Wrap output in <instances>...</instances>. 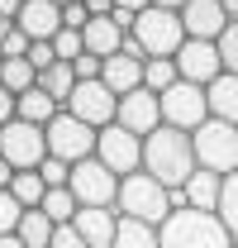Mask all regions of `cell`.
Masks as SVG:
<instances>
[{"instance_id":"cell-28","label":"cell","mask_w":238,"mask_h":248,"mask_svg":"<svg viewBox=\"0 0 238 248\" xmlns=\"http://www.w3.org/2000/svg\"><path fill=\"white\" fill-rule=\"evenodd\" d=\"M115 248H162V239H157V229H152V224H138V219H119Z\"/></svg>"},{"instance_id":"cell-42","label":"cell","mask_w":238,"mask_h":248,"mask_svg":"<svg viewBox=\"0 0 238 248\" xmlns=\"http://www.w3.org/2000/svg\"><path fill=\"white\" fill-rule=\"evenodd\" d=\"M19 10H24V0H0V19H19Z\"/></svg>"},{"instance_id":"cell-29","label":"cell","mask_w":238,"mask_h":248,"mask_svg":"<svg viewBox=\"0 0 238 248\" xmlns=\"http://www.w3.org/2000/svg\"><path fill=\"white\" fill-rule=\"evenodd\" d=\"M214 215H219V224L229 229L238 239V172H229L224 177V186H219V205H214Z\"/></svg>"},{"instance_id":"cell-35","label":"cell","mask_w":238,"mask_h":248,"mask_svg":"<svg viewBox=\"0 0 238 248\" xmlns=\"http://www.w3.org/2000/svg\"><path fill=\"white\" fill-rule=\"evenodd\" d=\"M100 67H105V62H100V58H90V53H81V58L72 62L76 81H100Z\"/></svg>"},{"instance_id":"cell-7","label":"cell","mask_w":238,"mask_h":248,"mask_svg":"<svg viewBox=\"0 0 238 248\" xmlns=\"http://www.w3.org/2000/svg\"><path fill=\"white\" fill-rule=\"evenodd\" d=\"M95 139H100V134H95L90 124H81L76 115L58 110L53 124H48V157H58V162H67V167H76V162L95 157Z\"/></svg>"},{"instance_id":"cell-8","label":"cell","mask_w":238,"mask_h":248,"mask_svg":"<svg viewBox=\"0 0 238 248\" xmlns=\"http://www.w3.org/2000/svg\"><path fill=\"white\" fill-rule=\"evenodd\" d=\"M205 120H209V95H205V86L177 81L172 91H162V124H167V129L195 134Z\"/></svg>"},{"instance_id":"cell-33","label":"cell","mask_w":238,"mask_h":248,"mask_svg":"<svg viewBox=\"0 0 238 248\" xmlns=\"http://www.w3.org/2000/svg\"><path fill=\"white\" fill-rule=\"evenodd\" d=\"M38 177H43V186L53 191V186H67V182H72V167H67V162H58V157H48V162L38 167Z\"/></svg>"},{"instance_id":"cell-9","label":"cell","mask_w":238,"mask_h":248,"mask_svg":"<svg viewBox=\"0 0 238 248\" xmlns=\"http://www.w3.org/2000/svg\"><path fill=\"white\" fill-rule=\"evenodd\" d=\"M67 115H76L81 124H90L95 134L110 129L119 120V95L105 86V81H76V91L67 100Z\"/></svg>"},{"instance_id":"cell-38","label":"cell","mask_w":238,"mask_h":248,"mask_svg":"<svg viewBox=\"0 0 238 248\" xmlns=\"http://www.w3.org/2000/svg\"><path fill=\"white\" fill-rule=\"evenodd\" d=\"M29 62L43 72V67H53L58 62V53H53V43H29Z\"/></svg>"},{"instance_id":"cell-16","label":"cell","mask_w":238,"mask_h":248,"mask_svg":"<svg viewBox=\"0 0 238 248\" xmlns=\"http://www.w3.org/2000/svg\"><path fill=\"white\" fill-rule=\"evenodd\" d=\"M219 186H224L219 172L195 167V177L181 186V191H172V205H177V210H205V215H214V205H219Z\"/></svg>"},{"instance_id":"cell-1","label":"cell","mask_w":238,"mask_h":248,"mask_svg":"<svg viewBox=\"0 0 238 248\" xmlns=\"http://www.w3.org/2000/svg\"><path fill=\"white\" fill-rule=\"evenodd\" d=\"M195 143H191V134H181V129H152L148 139H143V172H148L152 182H162L167 191H181V186L195 177Z\"/></svg>"},{"instance_id":"cell-34","label":"cell","mask_w":238,"mask_h":248,"mask_svg":"<svg viewBox=\"0 0 238 248\" xmlns=\"http://www.w3.org/2000/svg\"><path fill=\"white\" fill-rule=\"evenodd\" d=\"M90 24V15H86V0H72V5H67V10H62V29H86Z\"/></svg>"},{"instance_id":"cell-3","label":"cell","mask_w":238,"mask_h":248,"mask_svg":"<svg viewBox=\"0 0 238 248\" xmlns=\"http://www.w3.org/2000/svg\"><path fill=\"white\" fill-rule=\"evenodd\" d=\"M162 248H234L238 239L219 224V215H205V210H172L167 224L157 229Z\"/></svg>"},{"instance_id":"cell-31","label":"cell","mask_w":238,"mask_h":248,"mask_svg":"<svg viewBox=\"0 0 238 248\" xmlns=\"http://www.w3.org/2000/svg\"><path fill=\"white\" fill-rule=\"evenodd\" d=\"M214 48H219L224 72H229V77H238V24H229V29L219 33V43H214Z\"/></svg>"},{"instance_id":"cell-46","label":"cell","mask_w":238,"mask_h":248,"mask_svg":"<svg viewBox=\"0 0 238 248\" xmlns=\"http://www.w3.org/2000/svg\"><path fill=\"white\" fill-rule=\"evenodd\" d=\"M219 5H224V15H229V19L238 24V0H219Z\"/></svg>"},{"instance_id":"cell-2","label":"cell","mask_w":238,"mask_h":248,"mask_svg":"<svg viewBox=\"0 0 238 248\" xmlns=\"http://www.w3.org/2000/svg\"><path fill=\"white\" fill-rule=\"evenodd\" d=\"M115 210H119V219H138V224L162 229L167 215H172L177 205H172V191H167L162 182H152L148 172H134V177H124V182H119Z\"/></svg>"},{"instance_id":"cell-44","label":"cell","mask_w":238,"mask_h":248,"mask_svg":"<svg viewBox=\"0 0 238 248\" xmlns=\"http://www.w3.org/2000/svg\"><path fill=\"white\" fill-rule=\"evenodd\" d=\"M152 10H177V15H181V10H186V0H152Z\"/></svg>"},{"instance_id":"cell-25","label":"cell","mask_w":238,"mask_h":248,"mask_svg":"<svg viewBox=\"0 0 238 248\" xmlns=\"http://www.w3.org/2000/svg\"><path fill=\"white\" fill-rule=\"evenodd\" d=\"M38 210H43V215L53 219V224H72L81 205H76V196H72V186H53V191L43 196V205H38Z\"/></svg>"},{"instance_id":"cell-40","label":"cell","mask_w":238,"mask_h":248,"mask_svg":"<svg viewBox=\"0 0 238 248\" xmlns=\"http://www.w3.org/2000/svg\"><path fill=\"white\" fill-rule=\"evenodd\" d=\"M10 120H15V95H10L5 86H0V129H5Z\"/></svg>"},{"instance_id":"cell-26","label":"cell","mask_w":238,"mask_h":248,"mask_svg":"<svg viewBox=\"0 0 238 248\" xmlns=\"http://www.w3.org/2000/svg\"><path fill=\"white\" fill-rule=\"evenodd\" d=\"M181 77H177V58H148L143 62V86H148V91H172V86H177Z\"/></svg>"},{"instance_id":"cell-45","label":"cell","mask_w":238,"mask_h":248,"mask_svg":"<svg viewBox=\"0 0 238 248\" xmlns=\"http://www.w3.org/2000/svg\"><path fill=\"white\" fill-rule=\"evenodd\" d=\"M0 248H24V239L19 234H0Z\"/></svg>"},{"instance_id":"cell-22","label":"cell","mask_w":238,"mask_h":248,"mask_svg":"<svg viewBox=\"0 0 238 248\" xmlns=\"http://www.w3.org/2000/svg\"><path fill=\"white\" fill-rule=\"evenodd\" d=\"M38 91H48L62 110H67V100H72V91H76V72H72V62H53V67H43V72H38Z\"/></svg>"},{"instance_id":"cell-4","label":"cell","mask_w":238,"mask_h":248,"mask_svg":"<svg viewBox=\"0 0 238 248\" xmlns=\"http://www.w3.org/2000/svg\"><path fill=\"white\" fill-rule=\"evenodd\" d=\"M134 38L143 48V58H177L181 43H186V29H181V15L177 10H143L134 19Z\"/></svg>"},{"instance_id":"cell-30","label":"cell","mask_w":238,"mask_h":248,"mask_svg":"<svg viewBox=\"0 0 238 248\" xmlns=\"http://www.w3.org/2000/svg\"><path fill=\"white\" fill-rule=\"evenodd\" d=\"M53 53H58V62H76L81 53H86V38L76 29H62L58 38H53Z\"/></svg>"},{"instance_id":"cell-27","label":"cell","mask_w":238,"mask_h":248,"mask_svg":"<svg viewBox=\"0 0 238 248\" xmlns=\"http://www.w3.org/2000/svg\"><path fill=\"white\" fill-rule=\"evenodd\" d=\"M10 196H15L24 210H38V205H43V196H48V186H43V177H38V172H15Z\"/></svg>"},{"instance_id":"cell-15","label":"cell","mask_w":238,"mask_h":248,"mask_svg":"<svg viewBox=\"0 0 238 248\" xmlns=\"http://www.w3.org/2000/svg\"><path fill=\"white\" fill-rule=\"evenodd\" d=\"M15 24H19V33L29 43H53L62 33V5H53V0H24Z\"/></svg>"},{"instance_id":"cell-37","label":"cell","mask_w":238,"mask_h":248,"mask_svg":"<svg viewBox=\"0 0 238 248\" xmlns=\"http://www.w3.org/2000/svg\"><path fill=\"white\" fill-rule=\"evenodd\" d=\"M48 248H86V239L76 234V224H58V229H53V244H48Z\"/></svg>"},{"instance_id":"cell-32","label":"cell","mask_w":238,"mask_h":248,"mask_svg":"<svg viewBox=\"0 0 238 248\" xmlns=\"http://www.w3.org/2000/svg\"><path fill=\"white\" fill-rule=\"evenodd\" d=\"M19 219H24V205H19L10 191H0V234H15Z\"/></svg>"},{"instance_id":"cell-47","label":"cell","mask_w":238,"mask_h":248,"mask_svg":"<svg viewBox=\"0 0 238 248\" xmlns=\"http://www.w3.org/2000/svg\"><path fill=\"white\" fill-rule=\"evenodd\" d=\"M10 33H15V19H0V43H5Z\"/></svg>"},{"instance_id":"cell-21","label":"cell","mask_w":238,"mask_h":248,"mask_svg":"<svg viewBox=\"0 0 238 248\" xmlns=\"http://www.w3.org/2000/svg\"><path fill=\"white\" fill-rule=\"evenodd\" d=\"M58 110H62V105H58V100H53L48 91H38V86H33V91H24L19 100H15V120H24V124H38V129H48Z\"/></svg>"},{"instance_id":"cell-5","label":"cell","mask_w":238,"mask_h":248,"mask_svg":"<svg viewBox=\"0 0 238 248\" xmlns=\"http://www.w3.org/2000/svg\"><path fill=\"white\" fill-rule=\"evenodd\" d=\"M191 143H195V162H200V167L219 172V177L238 172V129H234V124L205 120L195 134H191Z\"/></svg>"},{"instance_id":"cell-39","label":"cell","mask_w":238,"mask_h":248,"mask_svg":"<svg viewBox=\"0 0 238 248\" xmlns=\"http://www.w3.org/2000/svg\"><path fill=\"white\" fill-rule=\"evenodd\" d=\"M86 15H90V19H105V15H115V0H86Z\"/></svg>"},{"instance_id":"cell-6","label":"cell","mask_w":238,"mask_h":248,"mask_svg":"<svg viewBox=\"0 0 238 248\" xmlns=\"http://www.w3.org/2000/svg\"><path fill=\"white\" fill-rule=\"evenodd\" d=\"M0 157L15 167V172H38L48 162V129L24 120H10L0 129Z\"/></svg>"},{"instance_id":"cell-49","label":"cell","mask_w":238,"mask_h":248,"mask_svg":"<svg viewBox=\"0 0 238 248\" xmlns=\"http://www.w3.org/2000/svg\"><path fill=\"white\" fill-rule=\"evenodd\" d=\"M234 248H238V244H234Z\"/></svg>"},{"instance_id":"cell-13","label":"cell","mask_w":238,"mask_h":248,"mask_svg":"<svg viewBox=\"0 0 238 248\" xmlns=\"http://www.w3.org/2000/svg\"><path fill=\"white\" fill-rule=\"evenodd\" d=\"M119 129H129V134H138V139H148L152 129H162V95L148 91V86H138V91L119 95Z\"/></svg>"},{"instance_id":"cell-48","label":"cell","mask_w":238,"mask_h":248,"mask_svg":"<svg viewBox=\"0 0 238 248\" xmlns=\"http://www.w3.org/2000/svg\"><path fill=\"white\" fill-rule=\"evenodd\" d=\"M0 67H5V58H0Z\"/></svg>"},{"instance_id":"cell-17","label":"cell","mask_w":238,"mask_h":248,"mask_svg":"<svg viewBox=\"0 0 238 248\" xmlns=\"http://www.w3.org/2000/svg\"><path fill=\"white\" fill-rule=\"evenodd\" d=\"M72 224H76V234L86 239V248H115L119 210H110V205H81Z\"/></svg>"},{"instance_id":"cell-20","label":"cell","mask_w":238,"mask_h":248,"mask_svg":"<svg viewBox=\"0 0 238 248\" xmlns=\"http://www.w3.org/2000/svg\"><path fill=\"white\" fill-rule=\"evenodd\" d=\"M205 95H209V120H224L238 129V77L224 72L214 86H205Z\"/></svg>"},{"instance_id":"cell-10","label":"cell","mask_w":238,"mask_h":248,"mask_svg":"<svg viewBox=\"0 0 238 248\" xmlns=\"http://www.w3.org/2000/svg\"><path fill=\"white\" fill-rule=\"evenodd\" d=\"M95 157L124 182V177L143 172V139L129 134V129H119V124H110V129H100V139H95Z\"/></svg>"},{"instance_id":"cell-41","label":"cell","mask_w":238,"mask_h":248,"mask_svg":"<svg viewBox=\"0 0 238 248\" xmlns=\"http://www.w3.org/2000/svg\"><path fill=\"white\" fill-rule=\"evenodd\" d=\"M152 0H115V10H124V15H143Z\"/></svg>"},{"instance_id":"cell-23","label":"cell","mask_w":238,"mask_h":248,"mask_svg":"<svg viewBox=\"0 0 238 248\" xmlns=\"http://www.w3.org/2000/svg\"><path fill=\"white\" fill-rule=\"evenodd\" d=\"M0 86L19 100L24 91H33V86H38V67H33L29 58H10L5 67H0Z\"/></svg>"},{"instance_id":"cell-18","label":"cell","mask_w":238,"mask_h":248,"mask_svg":"<svg viewBox=\"0 0 238 248\" xmlns=\"http://www.w3.org/2000/svg\"><path fill=\"white\" fill-rule=\"evenodd\" d=\"M100 81H105L115 95L138 91V86H143V58H134V53H115V58H105V67H100Z\"/></svg>"},{"instance_id":"cell-43","label":"cell","mask_w":238,"mask_h":248,"mask_svg":"<svg viewBox=\"0 0 238 248\" xmlns=\"http://www.w3.org/2000/svg\"><path fill=\"white\" fill-rule=\"evenodd\" d=\"M10 182H15V167H10V162L0 157V191H10Z\"/></svg>"},{"instance_id":"cell-12","label":"cell","mask_w":238,"mask_h":248,"mask_svg":"<svg viewBox=\"0 0 238 248\" xmlns=\"http://www.w3.org/2000/svg\"><path fill=\"white\" fill-rule=\"evenodd\" d=\"M177 77L191 81V86H214L224 77V62H219V48L214 43H200V38H186L177 53Z\"/></svg>"},{"instance_id":"cell-11","label":"cell","mask_w":238,"mask_h":248,"mask_svg":"<svg viewBox=\"0 0 238 248\" xmlns=\"http://www.w3.org/2000/svg\"><path fill=\"white\" fill-rule=\"evenodd\" d=\"M72 196H76V205H110L115 210V196H119V177L100 162V157H86V162H76L72 167Z\"/></svg>"},{"instance_id":"cell-24","label":"cell","mask_w":238,"mask_h":248,"mask_svg":"<svg viewBox=\"0 0 238 248\" xmlns=\"http://www.w3.org/2000/svg\"><path fill=\"white\" fill-rule=\"evenodd\" d=\"M53 229H58V224L43 215V210H24V219H19L15 234L24 239V248H48V244H53Z\"/></svg>"},{"instance_id":"cell-14","label":"cell","mask_w":238,"mask_h":248,"mask_svg":"<svg viewBox=\"0 0 238 248\" xmlns=\"http://www.w3.org/2000/svg\"><path fill=\"white\" fill-rule=\"evenodd\" d=\"M229 24H234V19L224 15L219 0H186V10H181L186 38H200V43H219V33L229 29Z\"/></svg>"},{"instance_id":"cell-36","label":"cell","mask_w":238,"mask_h":248,"mask_svg":"<svg viewBox=\"0 0 238 248\" xmlns=\"http://www.w3.org/2000/svg\"><path fill=\"white\" fill-rule=\"evenodd\" d=\"M0 58H5V62H10V58H29V38L19 33V24H15V33H10L5 43H0Z\"/></svg>"},{"instance_id":"cell-19","label":"cell","mask_w":238,"mask_h":248,"mask_svg":"<svg viewBox=\"0 0 238 248\" xmlns=\"http://www.w3.org/2000/svg\"><path fill=\"white\" fill-rule=\"evenodd\" d=\"M81 38H86V53H90V58L105 62V58H115L119 48H124V38H129V33L115 24V15H105V19H90L86 29H81Z\"/></svg>"}]
</instances>
